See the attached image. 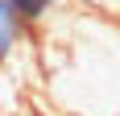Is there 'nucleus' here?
I'll list each match as a JSON object with an SVG mask.
<instances>
[{
    "mask_svg": "<svg viewBox=\"0 0 120 116\" xmlns=\"http://www.w3.org/2000/svg\"><path fill=\"white\" fill-rule=\"evenodd\" d=\"M54 104L66 116H120V25L95 12H66L41 42Z\"/></svg>",
    "mask_w": 120,
    "mask_h": 116,
    "instance_id": "1",
    "label": "nucleus"
},
{
    "mask_svg": "<svg viewBox=\"0 0 120 116\" xmlns=\"http://www.w3.org/2000/svg\"><path fill=\"white\" fill-rule=\"evenodd\" d=\"M25 37H33V29H29V25H25L21 17L12 12V4H8V0H0V66L12 58V50L21 46Z\"/></svg>",
    "mask_w": 120,
    "mask_h": 116,
    "instance_id": "2",
    "label": "nucleus"
},
{
    "mask_svg": "<svg viewBox=\"0 0 120 116\" xmlns=\"http://www.w3.org/2000/svg\"><path fill=\"white\" fill-rule=\"evenodd\" d=\"M8 4H12V12H17L29 29H37V25L46 21V17H54L66 0H8Z\"/></svg>",
    "mask_w": 120,
    "mask_h": 116,
    "instance_id": "3",
    "label": "nucleus"
}]
</instances>
